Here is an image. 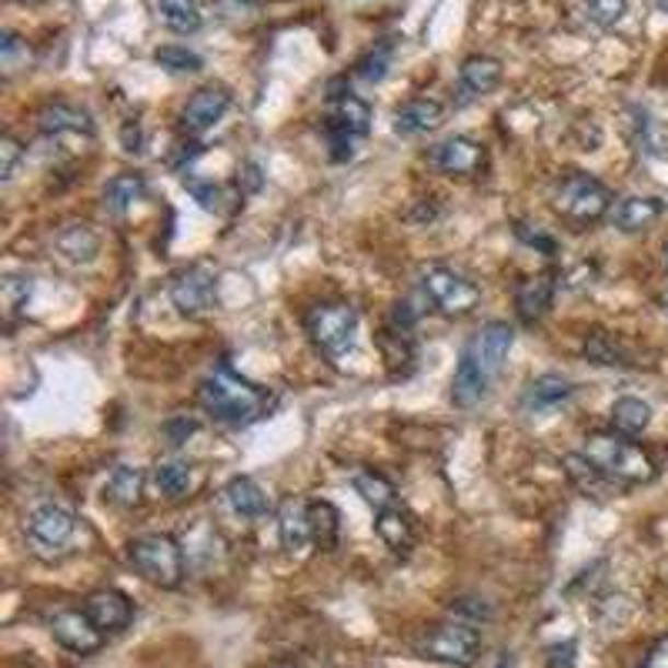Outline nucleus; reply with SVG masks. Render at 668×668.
I'll list each match as a JSON object with an SVG mask.
<instances>
[{"label": "nucleus", "mask_w": 668, "mask_h": 668, "mask_svg": "<svg viewBox=\"0 0 668 668\" xmlns=\"http://www.w3.org/2000/svg\"><path fill=\"white\" fill-rule=\"evenodd\" d=\"M197 401L215 422H224V425H234V428L257 422L261 415H267V408H272V398H267V391L244 381L241 375H234L231 365H218L205 381H200Z\"/></svg>", "instance_id": "f257e3e1"}, {"label": "nucleus", "mask_w": 668, "mask_h": 668, "mask_svg": "<svg viewBox=\"0 0 668 668\" xmlns=\"http://www.w3.org/2000/svg\"><path fill=\"white\" fill-rule=\"evenodd\" d=\"M581 454L598 468L601 475L612 479L615 485H645V482L655 479L652 458H648L638 445L625 441V438L615 435V431H612V435H606V431L588 435Z\"/></svg>", "instance_id": "f03ea898"}, {"label": "nucleus", "mask_w": 668, "mask_h": 668, "mask_svg": "<svg viewBox=\"0 0 668 668\" xmlns=\"http://www.w3.org/2000/svg\"><path fill=\"white\" fill-rule=\"evenodd\" d=\"M127 562L145 581L158 588H177L184 581V552L171 534H161V531L138 534L127 545Z\"/></svg>", "instance_id": "7ed1b4c3"}, {"label": "nucleus", "mask_w": 668, "mask_h": 668, "mask_svg": "<svg viewBox=\"0 0 668 668\" xmlns=\"http://www.w3.org/2000/svg\"><path fill=\"white\" fill-rule=\"evenodd\" d=\"M412 648L418 658L468 668V665H475V658L482 655V632L468 622H441V625L425 629L412 642Z\"/></svg>", "instance_id": "20e7f679"}, {"label": "nucleus", "mask_w": 668, "mask_h": 668, "mask_svg": "<svg viewBox=\"0 0 668 668\" xmlns=\"http://www.w3.org/2000/svg\"><path fill=\"white\" fill-rule=\"evenodd\" d=\"M552 205H555L558 218H565L572 224H591L598 218H606V211L612 205V194H609L606 184L595 181L591 174L575 171L558 184Z\"/></svg>", "instance_id": "39448f33"}, {"label": "nucleus", "mask_w": 668, "mask_h": 668, "mask_svg": "<svg viewBox=\"0 0 668 668\" xmlns=\"http://www.w3.org/2000/svg\"><path fill=\"white\" fill-rule=\"evenodd\" d=\"M368 130H371V107L361 97H355V94L334 97L327 107V117H324L331 161H348L355 154V141L365 138Z\"/></svg>", "instance_id": "423d86ee"}, {"label": "nucleus", "mask_w": 668, "mask_h": 668, "mask_svg": "<svg viewBox=\"0 0 668 668\" xmlns=\"http://www.w3.org/2000/svg\"><path fill=\"white\" fill-rule=\"evenodd\" d=\"M78 531V521L74 515L60 508V505H41L27 515L24 521V534H27V545L37 558H60L67 552V545H71Z\"/></svg>", "instance_id": "0eeeda50"}, {"label": "nucleus", "mask_w": 668, "mask_h": 668, "mask_svg": "<svg viewBox=\"0 0 668 668\" xmlns=\"http://www.w3.org/2000/svg\"><path fill=\"white\" fill-rule=\"evenodd\" d=\"M304 327L324 355L338 358L355 345L358 311L352 304H318L304 314Z\"/></svg>", "instance_id": "6e6552de"}, {"label": "nucleus", "mask_w": 668, "mask_h": 668, "mask_svg": "<svg viewBox=\"0 0 668 668\" xmlns=\"http://www.w3.org/2000/svg\"><path fill=\"white\" fill-rule=\"evenodd\" d=\"M422 288L431 298V304L441 314H451V318H461L468 311H475L479 301H482V291H479L475 281H468L464 275L451 272V267H441V264L425 267V272H422Z\"/></svg>", "instance_id": "1a4fd4ad"}, {"label": "nucleus", "mask_w": 668, "mask_h": 668, "mask_svg": "<svg viewBox=\"0 0 668 668\" xmlns=\"http://www.w3.org/2000/svg\"><path fill=\"white\" fill-rule=\"evenodd\" d=\"M171 301L181 314L200 318L215 308V272L208 264H191L174 275L171 281Z\"/></svg>", "instance_id": "9d476101"}, {"label": "nucleus", "mask_w": 668, "mask_h": 668, "mask_svg": "<svg viewBox=\"0 0 668 668\" xmlns=\"http://www.w3.org/2000/svg\"><path fill=\"white\" fill-rule=\"evenodd\" d=\"M50 635L67 648V652H78V655H91L104 645V632L88 619V612L81 609H64L50 619Z\"/></svg>", "instance_id": "9b49d317"}, {"label": "nucleus", "mask_w": 668, "mask_h": 668, "mask_svg": "<svg viewBox=\"0 0 668 668\" xmlns=\"http://www.w3.org/2000/svg\"><path fill=\"white\" fill-rule=\"evenodd\" d=\"M488 371H485V365L479 361V355H475V348L468 345L464 352H461V358H458V368H454V378H451V401L458 408H475L479 401L485 398V391H488Z\"/></svg>", "instance_id": "f8f14e48"}, {"label": "nucleus", "mask_w": 668, "mask_h": 668, "mask_svg": "<svg viewBox=\"0 0 668 668\" xmlns=\"http://www.w3.org/2000/svg\"><path fill=\"white\" fill-rule=\"evenodd\" d=\"M228 107H231V94H228L224 88H200V91H194V97L184 104V111H181V127H184L187 134H205V130H211V127L224 117Z\"/></svg>", "instance_id": "ddd939ff"}, {"label": "nucleus", "mask_w": 668, "mask_h": 668, "mask_svg": "<svg viewBox=\"0 0 668 668\" xmlns=\"http://www.w3.org/2000/svg\"><path fill=\"white\" fill-rule=\"evenodd\" d=\"M84 612L88 619L107 635V632H124L134 619V606L130 598L117 588H101V591H91L88 601H84Z\"/></svg>", "instance_id": "4468645a"}, {"label": "nucleus", "mask_w": 668, "mask_h": 668, "mask_svg": "<svg viewBox=\"0 0 668 668\" xmlns=\"http://www.w3.org/2000/svg\"><path fill=\"white\" fill-rule=\"evenodd\" d=\"M431 164L445 174L472 177L485 164V148L472 138H448L431 151Z\"/></svg>", "instance_id": "2eb2a0df"}, {"label": "nucleus", "mask_w": 668, "mask_h": 668, "mask_svg": "<svg viewBox=\"0 0 668 668\" xmlns=\"http://www.w3.org/2000/svg\"><path fill=\"white\" fill-rule=\"evenodd\" d=\"M37 127L47 134V138H64V134H71V138H91L94 134L91 114L74 107V104H47L37 114Z\"/></svg>", "instance_id": "dca6fc26"}, {"label": "nucleus", "mask_w": 668, "mask_h": 668, "mask_svg": "<svg viewBox=\"0 0 668 668\" xmlns=\"http://www.w3.org/2000/svg\"><path fill=\"white\" fill-rule=\"evenodd\" d=\"M575 394V384L562 375H542L534 378L525 394H521V412L525 415H542V412H552L558 408L562 401H568Z\"/></svg>", "instance_id": "f3484780"}, {"label": "nucleus", "mask_w": 668, "mask_h": 668, "mask_svg": "<svg viewBox=\"0 0 668 668\" xmlns=\"http://www.w3.org/2000/svg\"><path fill=\"white\" fill-rule=\"evenodd\" d=\"M511 345H515V327H511L508 321H488V324L479 331V342H475L472 348H475L479 361L485 365V371H488V375H498L502 365H505V358H508V352H511Z\"/></svg>", "instance_id": "a211bd4d"}, {"label": "nucleus", "mask_w": 668, "mask_h": 668, "mask_svg": "<svg viewBox=\"0 0 668 668\" xmlns=\"http://www.w3.org/2000/svg\"><path fill=\"white\" fill-rule=\"evenodd\" d=\"M445 117V107L431 97H415L408 104H401L394 111V134L401 138H415V134H428L441 124Z\"/></svg>", "instance_id": "6ab92c4d"}, {"label": "nucleus", "mask_w": 668, "mask_h": 668, "mask_svg": "<svg viewBox=\"0 0 668 668\" xmlns=\"http://www.w3.org/2000/svg\"><path fill=\"white\" fill-rule=\"evenodd\" d=\"M502 81V64L495 57H468L458 74V91L461 97H485L498 88Z\"/></svg>", "instance_id": "aec40b11"}, {"label": "nucleus", "mask_w": 668, "mask_h": 668, "mask_svg": "<svg viewBox=\"0 0 668 668\" xmlns=\"http://www.w3.org/2000/svg\"><path fill=\"white\" fill-rule=\"evenodd\" d=\"M308 505L301 498H285L278 508V531H281V545L288 552H301L311 542V518H308Z\"/></svg>", "instance_id": "412c9836"}, {"label": "nucleus", "mask_w": 668, "mask_h": 668, "mask_svg": "<svg viewBox=\"0 0 668 668\" xmlns=\"http://www.w3.org/2000/svg\"><path fill=\"white\" fill-rule=\"evenodd\" d=\"M375 531H378V539L398 552V555H405L415 542V525H412V515L401 508V505H391V508H381L378 511V521H375Z\"/></svg>", "instance_id": "4be33fe9"}, {"label": "nucleus", "mask_w": 668, "mask_h": 668, "mask_svg": "<svg viewBox=\"0 0 668 668\" xmlns=\"http://www.w3.org/2000/svg\"><path fill=\"white\" fill-rule=\"evenodd\" d=\"M661 215H665V205L658 197H625L615 205L612 221H615L619 231L635 234V231H645L648 224H655Z\"/></svg>", "instance_id": "5701e85b"}, {"label": "nucleus", "mask_w": 668, "mask_h": 668, "mask_svg": "<svg viewBox=\"0 0 668 668\" xmlns=\"http://www.w3.org/2000/svg\"><path fill=\"white\" fill-rule=\"evenodd\" d=\"M552 298H555V281H552V275H534V278L521 281L518 291H515V304H518L521 321L531 324V321L545 318V311L552 308Z\"/></svg>", "instance_id": "b1692460"}, {"label": "nucleus", "mask_w": 668, "mask_h": 668, "mask_svg": "<svg viewBox=\"0 0 668 668\" xmlns=\"http://www.w3.org/2000/svg\"><path fill=\"white\" fill-rule=\"evenodd\" d=\"M224 498H228L231 511L241 515V518H251V521H254V518L267 515V495H264V492L257 488V482L247 479V475L231 479L228 488H224Z\"/></svg>", "instance_id": "393cba45"}, {"label": "nucleus", "mask_w": 668, "mask_h": 668, "mask_svg": "<svg viewBox=\"0 0 668 668\" xmlns=\"http://www.w3.org/2000/svg\"><path fill=\"white\" fill-rule=\"evenodd\" d=\"M141 485H145V475L138 472V468L117 464L107 479V485H104V498L117 508H134L141 502Z\"/></svg>", "instance_id": "a878e982"}, {"label": "nucleus", "mask_w": 668, "mask_h": 668, "mask_svg": "<svg viewBox=\"0 0 668 668\" xmlns=\"http://www.w3.org/2000/svg\"><path fill=\"white\" fill-rule=\"evenodd\" d=\"M565 475L572 479V485L591 498H606L612 492V479H606L598 468L585 458V454H565Z\"/></svg>", "instance_id": "bb28decb"}, {"label": "nucleus", "mask_w": 668, "mask_h": 668, "mask_svg": "<svg viewBox=\"0 0 668 668\" xmlns=\"http://www.w3.org/2000/svg\"><path fill=\"white\" fill-rule=\"evenodd\" d=\"M145 191H148V184H145L141 174H134V171L117 174V177H111L107 187H104V208H107L111 215H124V211L134 205V200L145 197Z\"/></svg>", "instance_id": "cd10ccee"}, {"label": "nucleus", "mask_w": 668, "mask_h": 668, "mask_svg": "<svg viewBox=\"0 0 668 668\" xmlns=\"http://www.w3.org/2000/svg\"><path fill=\"white\" fill-rule=\"evenodd\" d=\"M308 518H311V542L324 552H331L338 545V531H342V515L331 502H311L308 505Z\"/></svg>", "instance_id": "c85d7f7f"}, {"label": "nucleus", "mask_w": 668, "mask_h": 668, "mask_svg": "<svg viewBox=\"0 0 668 668\" xmlns=\"http://www.w3.org/2000/svg\"><path fill=\"white\" fill-rule=\"evenodd\" d=\"M54 244H57V251H60L67 261H74V264H88V261H94V254H97V247H101L97 234H94L88 224H71V228H64V231L54 238Z\"/></svg>", "instance_id": "c756f323"}, {"label": "nucleus", "mask_w": 668, "mask_h": 668, "mask_svg": "<svg viewBox=\"0 0 668 668\" xmlns=\"http://www.w3.org/2000/svg\"><path fill=\"white\" fill-rule=\"evenodd\" d=\"M648 422H652V408L642 398H619L612 405V428L625 438L642 435L648 428Z\"/></svg>", "instance_id": "7c9ffc66"}, {"label": "nucleus", "mask_w": 668, "mask_h": 668, "mask_svg": "<svg viewBox=\"0 0 668 668\" xmlns=\"http://www.w3.org/2000/svg\"><path fill=\"white\" fill-rule=\"evenodd\" d=\"M158 11H161L164 27L174 34H194L200 27L197 0H158Z\"/></svg>", "instance_id": "2f4dec72"}, {"label": "nucleus", "mask_w": 668, "mask_h": 668, "mask_svg": "<svg viewBox=\"0 0 668 668\" xmlns=\"http://www.w3.org/2000/svg\"><path fill=\"white\" fill-rule=\"evenodd\" d=\"M352 485H355V492H358L368 505H375L378 511L398 505V492H394V485H391L384 475H378V472H358V475L352 479Z\"/></svg>", "instance_id": "473e14b6"}, {"label": "nucleus", "mask_w": 668, "mask_h": 668, "mask_svg": "<svg viewBox=\"0 0 668 668\" xmlns=\"http://www.w3.org/2000/svg\"><path fill=\"white\" fill-rule=\"evenodd\" d=\"M154 488L164 495V498H184L187 488H191V468L181 464V461H164L154 468Z\"/></svg>", "instance_id": "72a5a7b5"}, {"label": "nucleus", "mask_w": 668, "mask_h": 668, "mask_svg": "<svg viewBox=\"0 0 668 668\" xmlns=\"http://www.w3.org/2000/svg\"><path fill=\"white\" fill-rule=\"evenodd\" d=\"M154 64L168 67V71H177V74H194L205 67V60H200V54L187 50L184 44H164L154 50Z\"/></svg>", "instance_id": "f704fd0d"}, {"label": "nucleus", "mask_w": 668, "mask_h": 668, "mask_svg": "<svg viewBox=\"0 0 668 668\" xmlns=\"http://www.w3.org/2000/svg\"><path fill=\"white\" fill-rule=\"evenodd\" d=\"M581 14L595 27H615L629 14V4L625 0H581Z\"/></svg>", "instance_id": "c9c22d12"}, {"label": "nucleus", "mask_w": 668, "mask_h": 668, "mask_svg": "<svg viewBox=\"0 0 668 668\" xmlns=\"http://www.w3.org/2000/svg\"><path fill=\"white\" fill-rule=\"evenodd\" d=\"M31 301V281L27 278H18V275H8L0 281V308H4V318L14 321Z\"/></svg>", "instance_id": "e433bc0d"}, {"label": "nucleus", "mask_w": 668, "mask_h": 668, "mask_svg": "<svg viewBox=\"0 0 668 668\" xmlns=\"http://www.w3.org/2000/svg\"><path fill=\"white\" fill-rule=\"evenodd\" d=\"M585 358L595 361V365H625L622 348L609 338V334H601V331H595L591 338L585 342Z\"/></svg>", "instance_id": "4c0bfd02"}, {"label": "nucleus", "mask_w": 668, "mask_h": 668, "mask_svg": "<svg viewBox=\"0 0 668 668\" xmlns=\"http://www.w3.org/2000/svg\"><path fill=\"white\" fill-rule=\"evenodd\" d=\"M388 64H391V44H378L371 54H365L361 60H358V78L365 81V84H378L384 74H388Z\"/></svg>", "instance_id": "58836bf2"}, {"label": "nucleus", "mask_w": 668, "mask_h": 668, "mask_svg": "<svg viewBox=\"0 0 668 668\" xmlns=\"http://www.w3.org/2000/svg\"><path fill=\"white\" fill-rule=\"evenodd\" d=\"M184 191H191V197H194L205 211H224V205H221L224 191H221L215 181H200V177H191V174H187V177H184Z\"/></svg>", "instance_id": "ea45409f"}, {"label": "nucleus", "mask_w": 668, "mask_h": 668, "mask_svg": "<svg viewBox=\"0 0 668 668\" xmlns=\"http://www.w3.org/2000/svg\"><path fill=\"white\" fill-rule=\"evenodd\" d=\"M21 158H24V148L11 138V134H4V138H0V181H14Z\"/></svg>", "instance_id": "a19ab883"}, {"label": "nucleus", "mask_w": 668, "mask_h": 668, "mask_svg": "<svg viewBox=\"0 0 668 668\" xmlns=\"http://www.w3.org/2000/svg\"><path fill=\"white\" fill-rule=\"evenodd\" d=\"M0 57H4V67H8V71H18V57L27 60V47L21 44L18 34H4V37H0Z\"/></svg>", "instance_id": "79ce46f5"}, {"label": "nucleus", "mask_w": 668, "mask_h": 668, "mask_svg": "<svg viewBox=\"0 0 668 668\" xmlns=\"http://www.w3.org/2000/svg\"><path fill=\"white\" fill-rule=\"evenodd\" d=\"M575 642H558V645H549L545 652V661L549 668H575Z\"/></svg>", "instance_id": "37998d69"}, {"label": "nucleus", "mask_w": 668, "mask_h": 668, "mask_svg": "<svg viewBox=\"0 0 668 668\" xmlns=\"http://www.w3.org/2000/svg\"><path fill=\"white\" fill-rule=\"evenodd\" d=\"M261 184H264L261 168H257L254 161H247V164L238 171V187H241V194H257V191H261Z\"/></svg>", "instance_id": "c03bdc74"}, {"label": "nucleus", "mask_w": 668, "mask_h": 668, "mask_svg": "<svg viewBox=\"0 0 668 668\" xmlns=\"http://www.w3.org/2000/svg\"><path fill=\"white\" fill-rule=\"evenodd\" d=\"M194 428H197V425H194V422H187V418H177V422H168V425H164V435H168V445H174V448H177V445H184V441H187V435H191V431H194Z\"/></svg>", "instance_id": "a18cd8bd"}, {"label": "nucleus", "mask_w": 668, "mask_h": 668, "mask_svg": "<svg viewBox=\"0 0 668 668\" xmlns=\"http://www.w3.org/2000/svg\"><path fill=\"white\" fill-rule=\"evenodd\" d=\"M515 234H518L525 244H531V247H542L545 254H555V241H552V238H545V234H539V231L531 234V231H528V224H518V228H515Z\"/></svg>", "instance_id": "49530a36"}, {"label": "nucleus", "mask_w": 668, "mask_h": 668, "mask_svg": "<svg viewBox=\"0 0 668 668\" xmlns=\"http://www.w3.org/2000/svg\"><path fill=\"white\" fill-rule=\"evenodd\" d=\"M120 141H124V151H127V154L141 151V127H138V120H127V124H124Z\"/></svg>", "instance_id": "de8ad7c7"}, {"label": "nucleus", "mask_w": 668, "mask_h": 668, "mask_svg": "<svg viewBox=\"0 0 668 668\" xmlns=\"http://www.w3.org/2000/svg\"><path fill=\"white\" fill-rule=\"evenodd\" d=\"M655 8H658V11H665V14H668V0H655Z\"/></svg>", "instance_id": "09e8293b"}, {"label": "nucleus", "mask_w": 668, "mask_h": 668, "mask_svg": "<svg viewBox=\"0 0 668 668\" xmlns=\"http://www.w3.org/2000/svg\"><path fill=\"white\" fill-rule=\"evenodd\" d=\"M661 254H665V267H668V244H665V251H661Z\"/></svg>", "instance_id": "8fccbe9b"}, {"label": "nucleus", "mask_w": 668, "mask_h": 668, "mask_svg": "<svg viewBox=\"0 0 668 668\" xmlns=\"http://www.w3.org/2000/svg\"><path fill=\"white\" fill-rule=\"evenodd\" d=\"M498 668H508V661H502V665H498Z\"/></svg>", "instance_id": "3c124183"}, {"label": "nucleus", "mask_w": 668, "mask_h": 668, "mask_svg": "<svg viewBox=\"0 0 668 668\" xmlns=\"http://www.w3.org/2000/svg\"><path fill=\"white\" fill-rule=\"evenodd\" d=\"M24 4H34V0H24Z\"/></svg>", "instance_id": "603ef678"}]
</instances>
